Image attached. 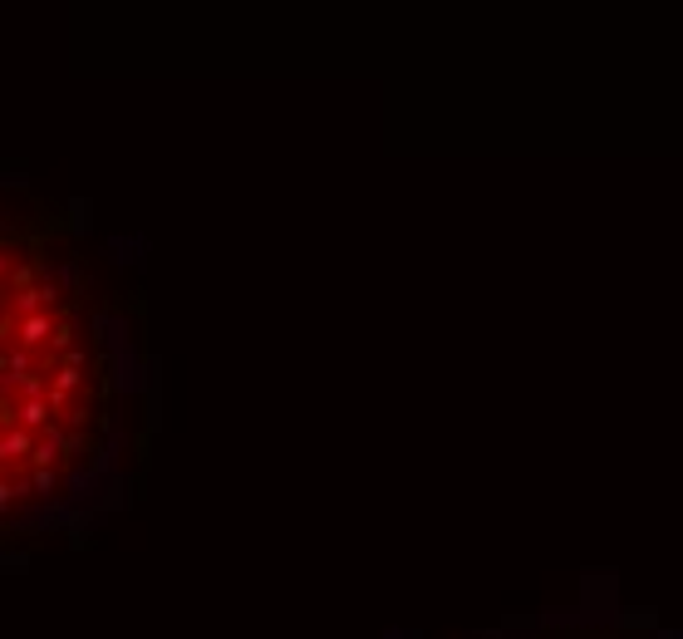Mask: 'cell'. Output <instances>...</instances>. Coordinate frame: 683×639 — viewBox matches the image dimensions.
<instances>
[{
	"label": "cell",
	"instance_id": "1",
	"mask_svg": "<svg viewBox=\"0 0 683 639\" xmlns=\"http://www.w3.org/2000/svg\"><path fill=\"white\" fill-rule=\"evenodd\" d=\"M104 359L69 271L0 217V517L50 497L99 433Z\"/></svg>",
	"mask_w": 683,
	"mask_h": 639
}]
</instances>
